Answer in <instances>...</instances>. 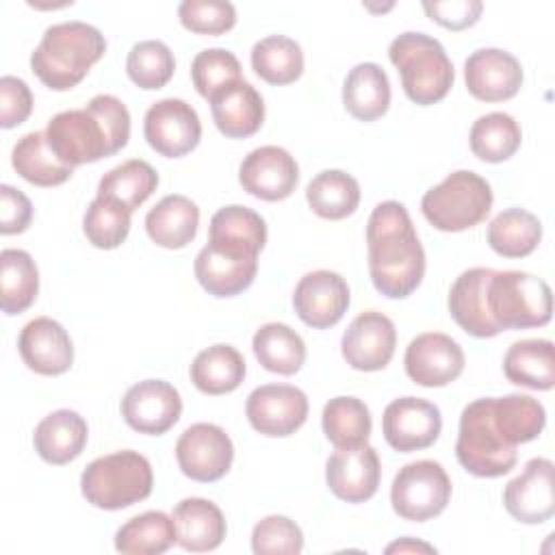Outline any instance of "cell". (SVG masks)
I'll return each instance as SVG.
<instances>
[{"label": "cell", "mask_w": 555, "mask_h": 555, "mask_svg": "<svg viewBox=\"0 0 555 555\" xmlns=\"http://www.w3.org/2000/svg\"><path fill=\"white\" fill-rule=\"evenodd\" d=\"M369 273L373 286L390 299L412 295L425 275V249L401 202L377 204L366 221Z\"/></svg>", "instance_id": "1"}, {"label": "cell", "mask_w": 555, "mask_h": 555, "mask_svg": "<svg viewBox=\"0 0 555 555\" xmlns=\"http://www.w3.org/2000/svg\"><path fill=\"white\" fill-rule=\"evenodd\" d=\"M46 137L50 150L65 165L95 163L128 143L130 113L119 98L100 93L91 98L85 108L56 113L48 121Z\"/></svg>", "instance_id": "2"}, {"label": "cell", "mask_w": 555, "mask_h": 555, "mask_svg": "<svg viewBox=\"0 0 555 555\" xmlns=\"http://www.w3.org/2000/svg\"><path fill=\"white\" fill-rule=\"evenodd\" d=\"M106 52L104 35L80 20L59 22L43 30V37L30 54V69L54 91L76 87L93 63Z\"/></svg>", "instance_id": "3"}, {"label": "cell", "mask_w": 555, "mask_h": 555, "mask_svg": "<svg viewBox=\"0 0 555 555\" xmlns=\"http://www.w3.org/2000/svg\"><path fill=\"white\" fill-rule=\"evenodd\" d=\"M390 63L401 76L405 95L421 106L440 102L455 78L453 63L442 43L425 33H401L388 46Z\"/></svg>", "instance_id": "4"}, {"label": "cell", "mask_w": 555, "mask_h": 555, "mask_svg": "<svg viewBox=\"0 0 555 555\" xmlns=\"http://www.w3.org/2000/svg\"><path fill=\"white\" fill-rule=\"evenodd\" d=\"M152 486L154 475L150 460L132 449L95 457L80 475V490L87 503L108 512L147 499Z\"/></svg>", "instance_id": "5"}, {"label": "cell", "mask_w": 555, "mask_h": 555, "mask_svg": "<svg viewBox=\"0 0 555 555\" xmlns=\"http://www.w3.org/2000/svg\"><path fill=\"white\" fill-rule=\"evenodd\" d=\"M455 455L475 477H501L516 466V447L505 442L494 425L492 397L475 399L462 410Z\"/></svg>", "instance_id": "6"}, {"label": "cell", "mask_w": 555, "mask_h": 555, "mask_svg": "<svg viewBox=\"0 0 555 555\" xmlns=\"http://www.w3.org/2000/svg\"><path fill=\"white\" fill-rule=\"evenodd\" d=\"M492 199L486 178L470 169H457L423 195L421 210L436 230L462 232L488 217Z\"/></svg>", "instance_id": "7"}, {"label": "cell", "mask_w": 555, "mask_h": 555, "mask_svg": "<svg viewBox=\"0 0 555 555\" xmlns=\"http://www.w3.org/2000/svg\"><path fill=\"white\" fill-rule=\"evenodd\" d=\"M488 308L503 330L542 327L553 314V295L542 278L527 271H494L488 282Z\"/></svg>", "instance_id": "8"}, {"label": "cell", "mask_w": 555, "mask_h": 555, "mask_svg": "<svg viewBox=\"0 0 555 555\" xmlns=\"http://www.w3.org/2000/svg\"><path fill=\"white\" fill-rule=\"evenodd\" d=\"M451 499V479L442 464L416 460L399 468L390 486L392 509L412 522L436 518Z\"/></svg>", "instance_id": "9"}, {"label": "cell", "mask_w": 555, "mask_h": 555, "mask_svg": "<svg viewBox=\"0 0 555 555\" xmlns=\"http://www.w3.org/2000/svg\"><path fill=\"white\" fill-rule=\"evenodd\" d=\"M176 460L180 470L193 481L210 483L221 479L234 460L230 436L215 423L189 425L176 442Z\"/></svg>", "instance_id": "10"}, {"label": "cell", "mask_w": 555, "mask_h": 555, "mask_svg": "<svg viewBox=\"0 0 555 555\" xmlns=\"http://www.w3.org/2000/svg\"><path fill=\"white\" fill-rule=\"evenodd\" d=\"M195 278L215 297L243 293L256 278L258 254L232 245L208 241L195 256Z\"/></svg>", "instance_id": "11"}, {"label": "cell", "mask_w": 555, "mask_h": 555, "mask_svg": "<svg viewBox=\"0 0 555 555\" xmlns=\"http://www.w3.org/2000/svg\"><path fill=\"white\" fill-rule=\"evenodd\" d=\"M245 414L258 434L284 438L306 423L308 397L291 384H264L249 392Z\"/></svg>", "instance_id": "12"}, {"label": "cell", "mask_w": 555, "mask_h": 555, "mask_svg": "<svg viewBox=\"0 0 555 555\" xmlns=\"http://www.w3.org/2000/svg\"><path fill=\"white\" fill-rule=\"evenodd\" d=\"M143 134L150 147L160 156L178 158L197 147L202 139V124L197 111L189 102L180 98H165L147 108Z\"/></svg>", "instance_id": "13"}, {"label": "cell", "mask_w": 555, "mask_h": 555, "mask_svg": "<svg viewBox=\"0 0 555 555\" xmlns=\"http://www.w3.org/2000/svg\"><path fill=\"white\" fill-rule=\"evenodd\" d=\"M442 429L438 405L421 397H399L382 414V434L386 442L401 453L431 447Z\"/></svg>", "instance_id": "14"}, {"label": "cell", "mask_w": 555, "mask_h": 555, "mask_svg": "<svg viewBox=\"0 0 555 555\" xmlns=\"http://www.w3.org/2000/svg\"><path fill=\"white\" fill-rule=\"evenodd\" d=\"M180 414V392L165 379H143L121 399V416L139 434L160 436L178 423Z\"/></svg>", "instance_id": "15"}, {"label": "cell", "mask_w": 555, "mask_h": 555, "mask_svg": "<svg viewBox=\"0 0 555 555\" xmlns=\"http://www.w3.org/2000/svg\"><path fill=\"white\" fill-rule=\"evenodd\" d=\"M408 377L425 388L447 386L464 371V351L442 332H425L410 340L403 356Z\"/></svg>", "instance_id": "16"}, {"label": "cell", "mask_w": 555, "mask_h": 555, "mask_svg": "<svg viewBox=\"0 0 555 555\" xmlns=\"http://www.w3.org/2000/svg\"><path fill=\"white\" fill-rule=\"evenodd\" d=\"M349 286L340 273L317 269L297 282L293 293V308L306 325L325 330L343 319L349 308Z\"/></svg>", "instance_id": "17"}, {"label": "cell", "mask_w": 555, "mask_h": 555, "mask_svg": "<svg viewBox=\"0 0 555 555\" xmlns=\"http://www.w3.org/2000/svg\"><path fill=\"white\" fill-rule=\"evenodd\" d=\"M238 182L258 199L280 202L295 191L299 182V167L284 147L260 145L241 160Z\"/></svg>", "instance_id": "18"}, {"label": "cell", "mask_w": 555, "mask_h": 555, "mask_svg": "<svg viewBox=\"0 0 555 555\" xmlns=\"http://www.w3.org/2000/svg\"><path fill=\"white\" fill-rule=\"evenodd\" d=\"M397 345L395 323L377 310L360 312L345 330L340 338V351L345 362L356 371L384 369Z\"/></svg>", "instance_id": "19"}, {"label": "cell", "mask_w": 555, "mask_h": 555, "mask_svg": "<svg viewBox=\"0 0 555 555\" xmlns=\"http://www.w3.org/2000/svg\"><path fill=\"white\" fill-rule=\"evenodd\" d=\"M553 468L548 457H531L525 470L507 481L503 505L512 518L525 525H540L555 514Z\"/></svg>", "instance_id": "20"}, {"label": "cell", "mask_w": 555, "mask_h": 555, "mask_svg": "<svg viewBox=\"0 0 555 555\" xmlns=\"http://www.w3.org/2000/svg\"><path fill=\"white\" fill-rule=\"evenodd\" d=\"M379 475V457L369 442L336 449L325 464L327 488L347 503L369 501L377 492Z\"/></svg>", "instance_id": "21"}, {"label": "cell", "mask_w": 555, "mask_h": 555, "mask_svg": "<svg viewBox=\"0 0 555 555\" xmlns=\"http://www.w3.org/2000/svg\"><path fill=\"white\" fill-rule=\"evenodd\" d=\"M464 80L473 98L481 102H503L520 91L522 65L507 50L479 48L464 61Z\"/></svg>", "instance_id": "22"}, {"label": "cell", "mask_w": 555, "mask_h": 555, "mask_svg": "<svg viewBox=\"0 0 555 555\" xmlns=\"http://www.w3.org/2000/svg\"><path fill=\"white\" fill-rule=\"evenodd\" d=\"M17 349L24 364L39 375H61L74 362V345L67 330L50 317L28 321L20 332Z\"/></svg>", "instance_id": "23"}, {"label": "cell", "mask_w": 555, "mask_h": 555, "mask_svg": "<svg viewBox=\"0 0 555 555\" xmlns=\"http://www.w3.org/2000/svg\"><path fill=\"white\" fill-rule=\"evenodd\" d=\"M494 269L473 267L462 271L449 291L453 321L475 338H492L501 332L488 308V282Z\"/></svg>", "instance_id": "24"}, {"label": "cell", "mask_w": 555, "mask_h": 555, "mask_svg": "<svg viewBox=\"0 0 555 555\" xmlns=\"http://www.w3.org/2000/svg\"><path fill=\"white\" fill-rule=\"evenodd\" d=\"M208 102L215 126L230 139H245L258 132L264 121L262 95L243 78L215 93Z\"/></svg>", "instance_id": "25"}, {"label": "cell", "mask_w": 555, "mask_h": 555, "mask_svg": "<svg viewBox=\"0 0 555 555\" xmlns=\"http://www.w3.org/2000/svg\"><path fill=\"white\" fill-rule=\"evenodd\" d=\"M87 436V421L76 410L63 408L50 412L37 423L33 444L43 462L63 466L82 453Z\"/></svg>", "instance_id": "26"}, {"label": "cell", "mask_w": 555, "mask_h": 555, "mask_svg": "<svg viewBox=\"0 0 555 555\" xmlns=\"http://www.w3.org/2000/svg\"><path fill=\"white\" fill-rule=\"evenodd\" d=\"M176 522L178 544L191 553L215 551L225 538V518L221 509L199 496L182 499L171 514Z\"/></svg>", "instance_id": "27"}, {"label": "cell", "mask_w": 555, "mask_h": 555, "mask_svg": "<svg viewBox=\"0 0 555 555\" xmlns=\"http://www.w3.org/2000/svg\"><path fill=\"white\" fill-rule=\"evenodd\" d=\"M199 225V208L193 199L180 193L165 195L154 208L145 215L147 236L167 249H180L189 245Z\"/></svg>", "instance_id": "28"}, {"label": "cell", "mask_w": 555, "mask_h": 555, "mask_svg": "<svg viewBox=\"0 0 555 555\" xmlns=\"http://www.w3.org/2000/svg\"><path fill=\"white\" fill-rule=\"evenodd\" d=\"M343 104L360 121L379 119L390 106V80L377 63H358L343 82Z\"/></svg>", "instance_id": "29"}, {"label": "cell", "mask_w": 555, "mask_h": 555, "mask_svg": "<svg viewBox=\"0 0 555 555\" xmlns=\"http://www.w3.org/2000/svg\"><path fill=\"white\" fill-rule=\"evenodd\" d=\"M505 377L531 390H551L555 384V351L548 338L516 340L503 358Z\"/></svg>", "instance_id": "30"}, {"label": "cell", "mask_w": 555, "mask_h": 555, "mask_svg": "<svg viewBox=\"0 0 555 555\" xmlns=\"http://www.w3.org/2000/svg\"><path fill=\"white\" fill-rule=\"evenodd\" d=\"M13 169L35 186H56L72 178L74 167L65 165L48 145L46 130L26 132L11 152Z\"/></svg>", "instance_id": "31"}, {"label": "cell", "mask_w": 555, "mask_h": 555, "mask_svg": "<svg viewBox=\"0 0 555 555\" xmlns=\"http://www.w3.org/2000/svg\"><path fill=\"white\" fill-rule=\"evenodd\" d=\"M245 360L236 347L219 343L199 351L191 364V382L204 395H225L241 386Z\"/></svg>", "instance_id": "32"}, {"label": "cell", "mask_w": 555, "mask_h": 555, "mask_svg": "<svg viewBox=\"0 0 555 555\" xmlns=\"http://www.w3.org/2000/svg\"><path fill=\"white\" fill-rule=\"evenodd\" d=\"M256 360L271 373L295 375L306 360L304 338L286 323H264L251 338Z\"/></svg>", "instance_id": "33"}, {"label": "cell", "mask_w": 555, "mask_h": 555, "mask_svg": "<svg viewBox=\"0 0 555 555\" xmlns=\"http://www.w3.org/2000/svg\"><path fill=\"white\" fill-rule=\"evenodd\" d=\"M39 293V269L24 249L0 251V306L4 314H20L33 306Z\"/></svg>", "instance_id": "34"}, {"label": "cell", "mask_w": 555, "mask_h": 555, "mask_svg": "<svg viewBox=\"0 0 555 555\" xmlns=\"http://www.w3.org/2000/svg\"><path fill=\"white\" fill-rule=\"evenodd\" d=\"M176 542V522L160 509L130 518L115 533V548L126 555H160Z\"/></svg>", "instance_id": "35"}, {"label": "cell", "mask_w": 555, "mask_h": 555, "mask_svg": "<svg viewBox=\"0 0 555 555\" xmlns=\"http://www.w3.org/2000/svg\"><path fill=\"white\" fill-rule=\"evenodd\" d=\"M306 202L314 215L338 221L358 208L360 184L343 169H325L308 182Z\"/></svg>", "instance_id": "36"}, {"label": "cell", "mask_w": 555, "mask_h": 555, "mask_svg": "<svg viewBox=\"0 0 555 555\" xmlns=\"http://www.w3.org/2000/svg\"><path fill=\"white\" fill-rule=\"evenodd\" d=\"M158 186L156 169L141 158L124 160L98 182V197H106L126 210H137Z\"/></svg>", "instance_id": "37"}, {"label": "cell", "mask_w": 555, "mask_h": 555, "mask_svg": "<svg viewBox=\"0 0 555 555\" xmlns=\"http://www.w3.org/2000/svg\"><path fill=\"white\" fill-rule=\"evenodd\" d=\"M492 416L505 442L514 447L535 440L546 425L544 405L538 399L520 392L492 397Z\"/></svg>", "instance_id": "38"}, {"label": "cell", "mask_w": 555, "mask_h": 555, "mask_svg": "<svg viewBox=\"0 0 555 555\" xmlns=\"http://www.w3.org/2000/svg\"><path fill=\"white\" fill-rule=\"evenodd\" d=\"M542 238L540 219L525 208L501 210L488 225V245L503 258L529 256Z\"/></svg>", "instance_id": "39"}, {"label": "cell", "mask_w": 555, "mask_h": 555, "mask_svg": "<svg viewBox=\"0 0 555 555\" xmlns=\"http://www.w3.org/2000/svg\"><path fill=\"white\" fill-rule=\"evenodd\" d=\"M520 141H522V130L518 121L503 111H494L477 117L468 134L473 154L486 163L507 160L520 147Z\"/></svg>", "instance_id": "40"}, {"label": "cell", "mask_w": 555, "mask_h": 555, "mask_svg": "<svg viewBox=\"0 0 555 555\" xmlns=\"http://www.w3.org/2000/svg\"><path fill=\"white\" fill-rule=\"evenodd\" d=\"M251 67L269 85L295 82L304 72L301 46L286 35H269L254 43Z\"/></svg>", "instance_id": "41"}, {"label": "cell", "mask_w": 555, "mask_h": 555, "mask_svg": "<svg viewBox=\"0 0 555 555\" xmlns=\"http://www.w3.org/2000/svg\"><path fill=\"white\" fill-rule=\"evenodd\" d=\"M321 425L325 438L336 447H356L371 436V412L358 397H334L323 405Z\"/></svg>", "instance_id": "42"}, {"label": "cell", "mask_w": 555, "mask_h": 555, "mask_svg": "<svg viewBox=\"0 0 555 555\" xmlns=\"http://www.w3.org/2000/svg\"><path fill=\"white\" fill-rule=\"evenodd\" d=\"M208 241L232 243L260 254L267 243V225L256 210L241 204H230L212 215Z\"/></svg>", "instance_id": "43"}, {"label": "cell", "mask_w": 555, "mask_h": 555, "mask_svg": "<svg viewBox=\"0 0 555 555\" xmlns=\"http://www.w3.org/2000/svg\"><path fill=\"white\" fill-rule=\"evenodd\" d=\"M176 69V59L169 46L160 39H143L134 43L126 59L128 78L141 89L165 87Z\"/></svg>", "instance_id": "44"}, {"label": "cell", "mask_w": 555, "mask_h": 555, "mask_svg": "<svg viewBox=\"0 0 555 555\" xmlns=\"http://www.w3.org/2000/svg\"><path fill=\"white\" fill-rule=\"evenodd\" d=\"M82 232L93 247L115 249L126 241L130 232V210L95 195V199H91L85 210Z\"/></svg>", "instance_id": "45"}, {"label": "cell", "mask_w": 555, "mask_h": 555, "mask_svg": "<svg viewBox=\"0 0 555 555\" xmlns=\"http://www.w3.org/2000/svg\"><path fill=\"white\" fill-rule=\"evenodd\" d=\"M191 78L197 93L210 100L221 89L241 80V63L225 48H206L191 61Z\"/></svg>", "instance_id": "46"}, {"label": "cell", "mask_w": 555, "mask_h": 555, "mask_svg": "<svg viewBox=\"0 0 555 555\" xmlns=\"http://www.w3.org/2000/svg\"><path fill=\"white\" fill-rule=\"evenodd\" d=\"M304 548V533L295 520L282 514L267 516L254 525L251 551L256 555H297Z\"/></svg>", "instance_id": "47"}, {"label": "cell", "mask_w": 555, "mask_h": 555, "mask_svg": "<svg viewBox=\"0 0 555 555\" xmlns=\"http://www.w3.org/2000/svg\"><path fill=\"white\" fill-rule=\"evenodd\" d=\"M184 28L199 35H221L236 24V9L228 0H184L178 4Z\"/></svg>", "instance_id": "48"}, {"label": "cell", "mask_w": 555, "mask_h": 555, "mask_svg": "<svg viewBox=\"0 0 555 555\" xmlns=\"http://www.w3.org/2000/svg\"><path fill=\"white\" fill-rule=\"evenodd\" d=\"M33 111L30 87L17 76L0 78V126L13 128L28 119Z\"/></svg>", "instance_id": "49"}, {"label": "cell", "mask_w": 555, "mask_h": 555, "mask_svg": "<svg viewBox=\"0 0 555 555\" xmlns=\"http://www.w3.org/2000/svg\"><path fill=\"white\" fill-rule=\"evenodd\" d=\"M423 9L440 26L451 30H462L473 26L479 20L483 4L479 0H447V2H423Z\"/></svg>", "instance_id": "50"}, {"label": "cell", "mask_w": 555, "mask_h": 555, "mask_svg": "<svg viewBox=\"0 0 555 555\" xmlns=\"http://www.w3.org/2000/svg\"><path fill=\"white\" fill-rule=\"evenodd\" d=\"M0 232L2 234H20L30 225L33 219V204L30 199L15 186L2 184L0 186Z\"/></svg>", "instance_id": "51"}, {"label": "cell", "mask_w": 555, "mask_h": 555, "mask_svg": "<svg viewBox=\"0 0 555 555\" xmlns=\"http://www.w3.org/2000/svg\"><path fill=\"white\" fill-rule=\"evenodd\" d=\"M408 551H425V553H436V548L431 544L425 542H414L410 538H401L392 544L386 546V553H408Z\"/></svg>", "instance_id": "52"}]
</instances>
